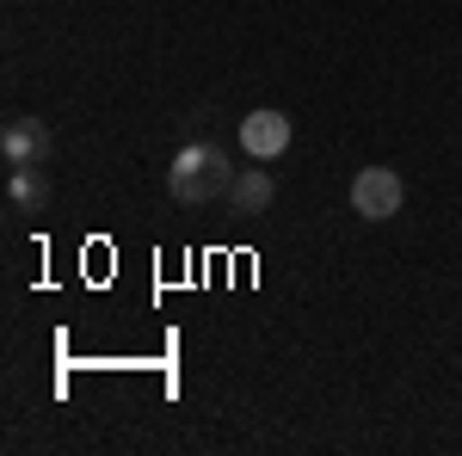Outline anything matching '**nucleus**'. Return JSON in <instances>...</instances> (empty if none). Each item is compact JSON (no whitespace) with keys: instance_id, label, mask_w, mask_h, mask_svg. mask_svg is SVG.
Segmentation results:
<instances>
[{"instance_id":"nucleus-5","label":"nucleus","mask_w":462,"mask_h":456,"mask_svg":"<svg viewBox=\"0 0 462 456\" xmlns=\"http://www.w3.org/2000/svg\"><path fill=\"white\" fill-rule=\"evenodd\" d=\"M43 204H50L43 167H6V210L13 216H43Z\"/></svg>"},{"instance_id":"nucleus-4","label":"nucleus","mask_w":462,"mask_h":456,"mask_svg":"<svg viewBox=\"0 0 462 456\" xmlns=\"http://www.w3.org/2000/svg\"><path fill=\"white\" fill-rule=\"evenodd\" d=\"M0 161L6 167H43L50 161V124L37 111H13L0 130Z\"/></svg>"},{"instance_id":"nucleus-1","label":"nucleus","mask_w":462,"mask_h":456,"mask_svg":"<svg viewBox=\"0 0 462 456\" xmlns=\"http://www.w3.org/2000/svg\"><path fill=\"white\" fill-rule=\"evenodd\" d=\"M235 161H228V148L210 136L185 142L173 154V167H167V191H173V204H216V198H228L235 191Z\"/></svg>"},{"instance_id":"nucleus-2","label":"nucleus","mask_w":462,"mask_h":456,"mask_svg":"<svg viewBox=\"0 0 462 456\" xmlns=\"http://www.w3.org/2000/svg\"><path fill=\"white\" fill-rule=\"evenodd\" d=\"M401 198H407V185H401L394 167H357L352 210L364 216V222H389V216H401Z\"/></svg>"},{"instance_id":"nucleus-3","label":"nucleus","mask_w":462,"mask_h":456,"mask_svg":"<svg viewBox=\"0 0 462 456\" xmlns=\"http://www.w3.org/2000/svg\"><path fill=\"white\" fill-rule=\"evenodd\" d=\"M290 142H296V124L278 106H259V111L241 117V154L247 161H284Z\"/></svg>"},{"instance_id":"nucleus-6","label":"nucleus","mask_w":462,"mask_h":456,"mask_svg":"<svg viewBox=\"0 0 462 456\" xmlns=\"http://www.w3.org/2000/svg\"><path fill=\"white\" fill-rule=\"evenodd\" d=\"M228 198H235V216H265L272 204H278V179L265 173V161H259V167H241Z\"/></svg>"}]
</instances>
